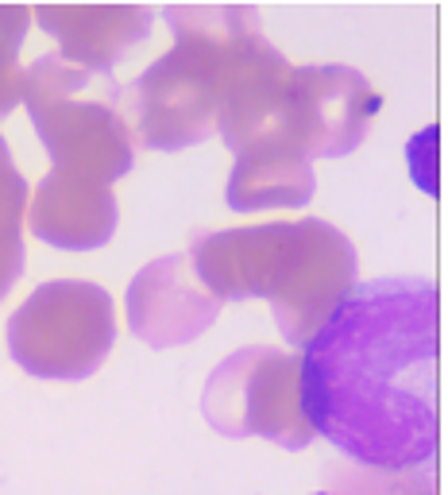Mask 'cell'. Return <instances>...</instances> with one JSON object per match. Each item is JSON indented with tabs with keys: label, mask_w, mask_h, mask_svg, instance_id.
<instances>
[{
	"label": "cell",
	"mask_w": 448,
	"mask_h": 495,
	"mask_svg": "<svg viewBox=\"0 0 448 495\" xmlns=\"http://www.w3.org/2000/svg\"><path fill=\"white\" fill-rule=\"evenodd\" d=\"M437 356V283L364 279L341 294L301 353V414L364 468H425L440 437Z\"/></svg>",
	"instance_id": "6da1fadb"
},
{
	"label": "cell",
	"mask_w": 448,
	"mask_h": 495,
	"mask_svg": "<svg viewBox=\"0 0 448 495\" xmlns=\"http://www.w3.org/2000/svg\"><path fill=\"white\" fill-rule=\"evenodd\" d=\"M313 495H336V492H313Z\"/></svg>",
	"instance_id": "7a4b0ae2"
}]
</instances>
